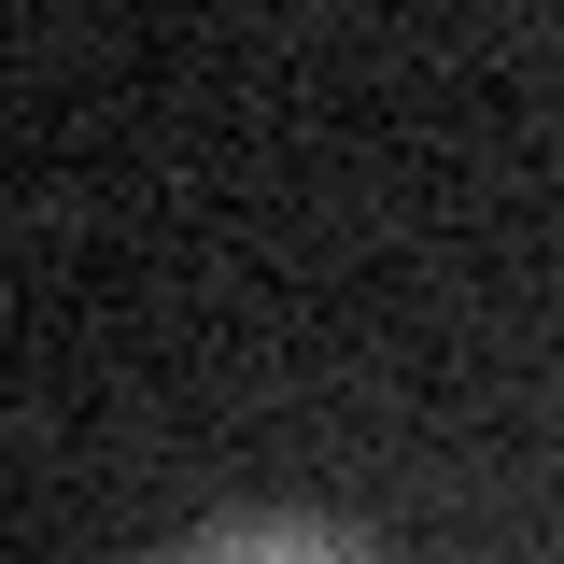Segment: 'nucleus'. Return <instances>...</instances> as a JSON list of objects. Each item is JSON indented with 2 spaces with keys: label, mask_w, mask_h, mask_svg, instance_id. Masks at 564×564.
I'll list each match as a JSON object with an SVG mask.
<instances>
[{
  "label": "nucleus",
  "mask_w": 564,
  "mask_h": 564,
  "mask_svg": "<svg viewBox=\"0 0 564 564\" xmlns=\"http://www.w3.org/2000/svg\"><path fill=\"white\" fill-rule=\"evenodd\" d=\"M184 564H367V551H339V536H311V522H226V536H198Z\"/></svg>",
  "instance_id": "f257e3e1"
}]
</instances>
